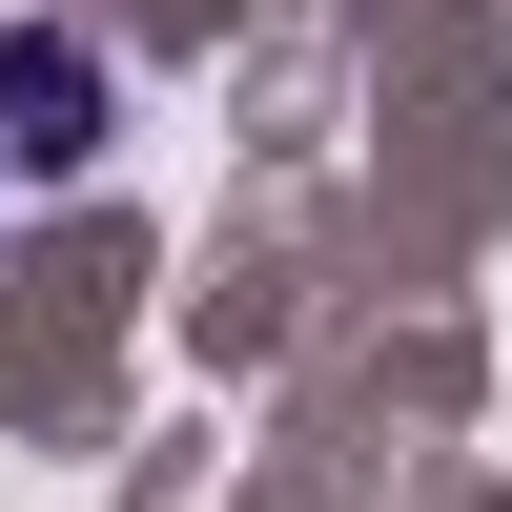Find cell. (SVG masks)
<instances>
[{
  "label": "cell",
  "instance_id": "6da1fadb",
  "mask_svg": "<svg viewBox=\"0 0 512 512\" xmlns=\"http://www.w3.org/2000/svg\"><path fill=\"white\" fill-rule=\"evenodd\" d=\"M123 144V62L62 21H0V185H82Z\"/></svg>",
  "mask_w": 512,
  "mask_h": 512
}]
</instances>
